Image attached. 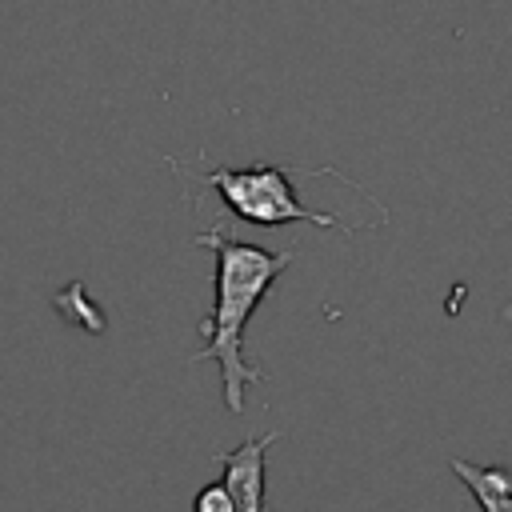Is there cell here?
Segmentation results:
<instances>
[{
  "instance_id": "6da1fadb",
  "label": "cell",
  "mask_w": 512,
  "mask_h": 512,
  "mask_svg": "<svg viewBox=\"0 0 512 512\" xmlns=\"http://www.w3.org/2000/svg\"><path fill=\"white\" fill-rule=\"evenodd\" d=\"M200 248L216 256V304L212 316H204V348L192 352V364L216 360L220 364V384H224V404L228 412H244V388L260 384L264 372L244 360V328L256 312V304L268 296L280 272L292 268V252H268L248 240H232L224 224H212L208 232L196 236Z\"/></svg>"
},
{
  "instance_id": "7a4b0ae2",
  "label": "cell",
  "mask_w": 512,
  "mask_h": 512,
  "mask_svg": "<svg viewBox=\"0 0 512 512\" xmlns=\"http://www.w3.org/2000/svg\"><path fill=\"white\" fill-rule=\"evenodd\" d=\"M176 172L184 176H200L208 188H216V196L228 204V212L236 220H248L256 228H280V224H316V228H340L352 232L356 224L332 216V212H316L308 208L296 188H292V164H252V168H204V172H188L172 160Z\"/></svg>"
},
{
  "instance_id": "3957f363",
  "label": "cell",
  "mask_w": 512,
  "mask_h": 512,
  "mask_svg": "<svg viewBox=\"0 0 512 512\" xmlns=\"http://www.w3.org/2000/svg\"><path fill=\"white\" fill-rule=\"evenodd\" d=\"M280 440V432H264L244 440L232 452H220L216 460L224 464V488L232 496V512H264V456Z\"/></svg>"
},
{
  "instance_id": "277c9868",
  "label": "cell",
  "mask_w": 512,
  "mask_h": 512,
  "mask_svg": "<svg viewBox=\"0 0 512 512\" xmlns=\"http://www.w3.org/2000/svg\"><path fill=\"white\" fill-rule=\"evenodd\" d=\"M452 476L476 496V504L484 512H512V468H500V464H468V460H448Z\"/></svg>"
},
{
  "instance_id": "5b68a950",
  "label": "cell",
  "mask_w": 512,
  "mask_h": 512,
  "mask_svg": "<svg viewBox=\"0 0 512 512\" xmlns=\"http://www.w3.org/2000/svg\"><path fill=\"white\" fill-rule=\"evenodd\" d=\"M192 512H232V496H228V488H224V484H208V488H200Z\"/></svg>"
}]
</instances>
